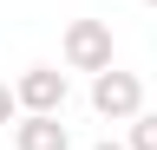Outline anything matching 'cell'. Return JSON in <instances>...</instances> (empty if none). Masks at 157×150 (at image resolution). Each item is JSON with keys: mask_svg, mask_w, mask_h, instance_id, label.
<instances>
[{"mask_svg": "<svg viewBox=\"0 0 157 150\" xmlns=\"http://www.w3.org/2000/svg\"><path fill=\"white\" fill-rule=\"evenodd\" d=\"M92 111L98 118H111V124H131V118H144V79L137 72H98L92 79Z\"/></svg>", "mask_w": 157, "mask_h": 150, "instance_id": "cell-1", "label": "cell"}, {"mask_svg": "<svg viewBox=\"0 0 157 150\" xmlns=\"http://www.w3.org/2000/svg\"><path fill=\"white\" fill-rule=\"evenodd\" d=\"M66 65L72 72H111V26L105 20H72L66 26Z\"/></svg>", "mask_w": 157, "mask_h": 150, "instance_id": "cell-2", "label": "cell"}, {"mask_svg": "<svg viewBox=\"0 0 157 150\" xmlns=\"http://www.w3.org/2000/svg\"><path fill=\"white\" fill-rule=\"evenodd\" d=\"M13 91H20V111H39V118H59L66 111V72L59 65H26L13 79Z\"/></svg>", "mask_w": 157, "mask_h": 150, "instance_id": "cell-3", "label": "cell"}, {"mask_svg": "<svg viewBox=\"0 0 157 150\" xmlns=\"http://www.w3.org/2000/svg\"><path fill=\"white\" fill-rule=\"evenodd\" d=\"M13 150H72V130L59 118H39V111H26V118L13 124Z\"/></svg>", "mask_w": 157, "mask_h": 150, "instance_id": "cell-4", "label": "cell"}, {"mask_svg": "<svg viewBox=\"0 0 157 150\" xmlns=\"http://www.w3.org/2000/svg\"><path fill=\"white\" fill-rule=\"evenodd\" d=\"M131 150H157V118H131Z\"/></svg>", "mask_w": 157, "mask_h": 150, "instance_id": "cell-5", "label": "cell"}, {"mask_svg": "<svg viewBox=\"0 0 157 150\" xmlns=\"http://www.w3.org/2000/svg\"><path fill=\"white\" fill-rule=\"evenodd\" d=\"M13 111H20V91H13L7 79H0V130H7V124H13Z\"/></svg>", "mask_w": 157, "mask_h": 150, "instance_id": "cell-6", "label": "cell"}, {"mask_svg": "<svg viewBox=\"0 0 157 150\" xmlns=\"http://www.w3.org/2000/svg\"><path fill=\"white\" fill-rule=\"evenodd\" d=\"M92 150H131V144H92Z\"/></svg>", "mask_w": 157, "mask_h": 150, "instance_id": "cell-7", "label": "cell"}, {"mask_svg": "<svg viewBox=\"0 0 157 150\" xmlns=\"http://www.w3.org/2000/svg\"><path fill=\"white\" fill-rule=\"evenodd\" d=\"M144 7H157V0H144Z\"/></svg>", "mask_w": 157, "mask_h": 150, "instance_id": "cell-8", "label": "cell"}]
</instances>
